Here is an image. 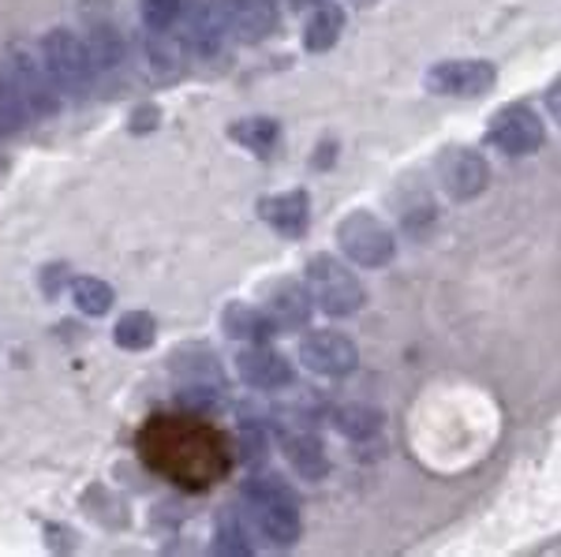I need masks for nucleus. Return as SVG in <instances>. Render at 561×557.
<instances>
[{"label":"nucleus","mask_w":561,"mask_h":557,"mask_svg":"<svg viewBox=\"0 0 561 557\" xmlns=\"http://www.w3.org/2000/svg\"><path fill=\"white\" fill-rule=\"evenodd\" d=\"M142 456L153 472H165L180 487H210L225 472V442L206 423L173 416L153 419L139 438Z\"/></svg>","instance_id":"nucleus-1"},{"label":"nucleus","mask_w":561,"mask_h":557,"mask_svg":"<svg viewBox=\"0 0 561 557\" xmlns=\"http://www.w3.org/2000/svg\"><path fill=\"white\" fill-rule=\"evenodd\" d=\"M243 501H248V517L255 532L274 546H293L300 538V501L274 475H259L243 487Z\"/></svg>","instance_id":"nucleus-2"},{"label":"nucleus","mask_w":561,"mask_h":557,"mask_svg":"<svg viewBox=\"0 0 561 557\" xmlns=\"http://www.w3.org/2000/svg\"><path fill=\"white\" fill-rule=\"evenodd\" d=\"M307 292H311V300L319 303L325 314H333V318H348V314H356L367 300L359 277L352 274L345 263H337L333 255H314L311 263H307Z\"/></svg>","instance_id":"nucleus-3"},{"label":"nucleus","mask_w":561,"mask_h":557,"mask_svg":"<svg viewBox=\"0 0 561 557\" xmlns=\"http://www.w3.org/2000/svg\"><path fill=\"white\" fill-rule=\"evenodd\" d=\"M38 57H42L45 71H49V79L60 90H68V94H83V90L90 86L94 65H90V57H87V45H83V38H76L71 31H65V26H57V31L45 34Z\"/></svg>","instance_id":"nucleus-4"},{"label":"nucleus","mask_w":561,"mask_h":557,"mask_svg":"<svg viewBox=\"0 0 561 557\" xmlns=\"http://www.w3.org/2000/svg\"><path fill=\"white\" fill-rule=\"evenodd\" d=\"M337 244L352 263L367 266V269L393 263V255H397L393 232H389L375 213H364V210L348 213V218L337 224Z\"/></svg>","instance_id":"nucleus-5"},{"label":"nucleus","mask_w":561,"mask_h":557,"mask_svg":"<svg viewBox=\"0 0 561 557\" xmlns=\"http://www.w3.org/2000/svg\"><path fill=\"white\" fill-rule=\"evenodd\" d=\"M542 139H547V124H542L539 113L528 109V105H505V109H497L491 116V124H486V142L510 158L536 154L542 147Z\"/></svg>","instance_id":"nucleus-6"},{"label":"nucleus","mask_w":561,"mask_h":557,"mask_svg":"<svg viewBox=\"0 0 561 557\" xmlns=\"http://www.w3.org/2000/svg\"><path fill=\"white\" fill-rule=\"evenodd\" d=\"M497 83L491 60H442L423 76V86L442 97H483Z\"/></svg>","instance_id":"nucleus-7"},{"label":"nucleus","mask_w":561,"mask_h":557,"mask_svg":"<svg viewBox=\"0 0 561 557\" xmlns=\"http://www.w3.org/2000/svg\"><path fill=\"white\" fill-rule=\"evenodd\" d=\"M180 26H184V45L198 57H217L229 38V15L217 0H184Z\"/></svg>","instance_id":"nucleus-8"},{"label":"nucleus","mask_w":561,"mask_h":557,"mask_svg":"<svg viewBox=\"0 0 561 557\" xmlns=\"http://www.w3.org/2000/svg\"><path fill=\"white\" fill-rule=\"evenodd\" d=\"M438 179L449 199L468 202L486 192V184H491V165H486L483 154H476V150L454 147L438 158Z\"/></svg>","instance_id":"nucleus-9"},{"label":"nucleus","mask_w":561,"mask_h":557,"mask_svg":"<svg viewBox=\"0 0 561 557\" xmlns=\"http://www.w3.org/2000/svg\"><path fill=\"white\" fill-rule=\"evenodd\" d=\"M300 359L307 371L322 374V379H345L356 371L359 352L352 345V337L333 334V329H319V334H307L300 340Z\"/></svg>","instance_id":"nucleus-10"},{"label":"nucleus","mask_w":561,"mask_h":557,"mask_svg":"<svg viewBox=\"0 0 561 557\" xmlns=\"http://www.w3.org/2000/svg\"><path fill=\"white\" fill-rule=\"evenodd\" d=\"M237 371L251 390H285V385H293L296 379L293 363L280 352H274V348L262 345V340L259 345H248L237 356Z\"/></svg>","instance_id":"nucleus-11"},{"label":"nucleus","mask_w":561,"mask_h":557,"mask_svg":"<svg viewBox=\"0 0 561 557\" xmlns=\"http://www.w3.org/2000/svg\"><path fill=\"white\" fill-rule=\"evenodd\" d=\"M12 76H15V83H20L26 113H42V116L57 113V83L49 79L42 57H31L26 49H15Z\"/></svg>","instance_id":"nucleus-12"},{"label":"nucleus","mask_w":561,"mask_h":557,"mask_svg":"<svg viewBox=\"0 0 561 557\" xmlns=\"http://www.w3.org/2000/svg\"><path fill=\"white\" fill-rule=\"evenodd\" d=\"M311 292L296 281H274L262 295V311L274 322V329H304L311 322Z\"/></svg>","instance_id":"nucleus-13"},{"label":"nucleus","mask_w":561,"mask_h":557,"mask_svg":"<svg viewBox=\"0 0 561 557\" xmlns=\"http://www.w3.org/2000/svg\"><path fill=\"white\" fill-rule=\"evenodd\" d=\"M229 31L240 42H266L277 31V0H225Z\"/></svg>","instance_id":"nucleus-14"},{"label":"nucleus","mask_w":561,"mask_h":557,"mask_svg":"<svg viewBox=\"0 0 561 557\" xmlns=\"http://www.w3.org/2000/svg\"><path fill=\"white\" fill-rule=\"evenodd\" d=\"M259 210L270 229L288 240H300L307 232V224H311V199H307V192L270 195V199H262Z\"/></svg>","instance_id":"nucleus-15"},{"label":"nucleus","mask_w":561,"mask_h":557,"mask_svg":"<svg viewBox=\"0 0 561 557\" xmlns=\"http://www.w3.org/2000/svg\"><path fill=\"white\" fill-rule=\"evenodd\" d=\"M280 445H285V461L293 464V472L300 475V479L319 483V479L330 475V456H325V445L311 434V430H288Z\"/></svg>","instance_id":"nucleus-16"},{"label":"nucleus","mask_w":561,"mask_h":557,"mask_svg":"<svg viewBox=\"0 0 561 557\" xmlns=\"http://www.w3.org/2000/svg\"><path fill=\"white\" fill-rule=\"evenodd\" d=\"M221 326L229 337L248 340V345H259V340H266L270 334H277L274 322L266 318V311L251 307V303H232V307H225Z\"/></svg>","instance_id":"nucleus-17"},{"label":"nucleus","mask_w":561,"mask_h":557,"mask_svg":"<svg viewBox=\"0 0 561 557\" xmlns=\"http://www.w3.org/2000/svg\"><path fill=\"white\" fill-rule=\"evenodd\" d=\"M341 31H345V12L337 4H314L311 20L304 26V45L311 53H325L341 42Z\"/></svg>","instance_id":"nucleus-18"},{"label":"nucleus","mask_w":561,"mask_h":557,"mask_svg":"<svg viewBox=\"0 0 561 557\" xmlns=\"http://www.w3.org/2000/svg\"><path fill=\"white\" fill-rule=\"evenodd\" d=\"M83 45H87V57H90V65H94V71H113L124 60V38L108 23L90 26V38Z\"/></svg>","instance_id":"nucleus-19"},{"label":"nucleus","mask_w":561,"mask_h":557,"mask_svg":"<svg viewBox=\"0 0 561 557\" xmlns=\"http://www.w3.org/2000/svg\"><path fill=\"white\" fill-rule=\"evenodd\" d=\"M333 427H337L348 442H367V438H375L378 430H382V411L367 408V404H345V408H337V416H333Z\"/></svg>","instance_id":"nucleus-20"},{"label":"nucleus","mask_w":561,"mask_h":557,"mask_svg":"<svg viewBox=\"0 0 561 557\" xmlns=\"http://www.w3.org/2000/svg\"><path fill=\"white\" fill-rule=\"evenodd\" d=\"M229 135L240 142L243 150H251V154H270L280 139V124L270 120V116H251V120L232 124Z\"/></svg>","instance_id":"nucleus-21"},{"label":"nucleus","mask_w":561,"mask_h":557,"mask_svg":"<svg viewBox=\"0 0 561 557\" xmlns=\"http://www.w3.org/2000/svg\"><path fill=\"white\" fill-rule=\"evenodd\" d=\"M113 337H116V345H121L124 352H142V348L153 345L158 326H153V318L147 311H131V314H124V318L116 322Z\"/></svg>","instance_id":"nucleus-22"},{"label":"nucleus","mask_w":561,"mask_h":557,"mask_svg":"<svg viewBox=\"0 0 561 557\" xmlns=\"http://www.w3.org/2000/svg\"><path fill=\"white\" fill-rule=\"evenodd\" d=\"M68 289L83 314H105L113 307V289H108L102 277H76V281H68Z\"/></svg>","instance_id":"nucleus-23"},{"label":"nucleus","mask_w":561,"mask_h":557,"mask_svg":"<svg viewBox=\"0 0 561 557\" xmlns=\"http://www.w3.org/2000/svg\"><path fill=\"white\" fill-rule=\"evenodd\" d=\"M214 550L217 554H232V557H248L255 546H251V532L248 524L237 513H225L217 520V535H214Z\"/></svg>","instance_id":"nucleus-24"},{"label":"nucleus","mask_w":561,"mask_h":557,"mask_svg":"<svg viewBox=\"0 0 561 557\" xmlns=\"http://www.w3.org/2000/svg\"><path fill=\"white\" fill-rule=\"evenodd\" d=\"M23 116H26V105L20 94V83H15L12 71H0V135L20 131Z\"/></svg>","instance_id":"nucleus-25"},{"label":"nucleus","mask_w":561,"mask_h":557,"mask_svg":"<svg viewBox=\"0 0 561 557\" xmlns=\"http://www.w3.org/2000/svg\"><path fill=\"white\" fill-rule=\"evenodd\" d=\"M147 60L158 76H169V71L180 68V45L169 38L165 31H153L150 42H147Z\"/></svg>","instance_id":"nucleus-26"},{"label":"nucleus","mask_w":561,"mask_h":557,"mask_svg":"<svg viewBox=\"0 0 561 557\" xmlns=\"http://www.w3.org/2000/svg\"><path fill=\"white\" fill-rule=\"evenodd\" d=\"M180 8L184 0H142V23L150 31H169L180 20Z\"/></svg>","instance_id":"nucleus-27"},{"label":"nucleus","mask_w":561,"mask_h":557,"mask_svg":"<svg viewBox=\"0 0 561 557\" xmlns=\"http://www.w3.org/2000/svg\"><path fill=\"white\" fill-rule=\"evenodd\" d=\"M547 109H550V116H554V120H561V76L547 90Z\"/></svg>","instance_id":"nucleus-28"},{"label":"nucleus","mask_w":561,"mask_h":557,"mask_svg":"<svg viewBox=\"0 0 561 557\" xmlns=\"http://www.w3.org/2000/svg\"><path fill=\"white\" fill-rule=\"evenodd\" d=\"M288 4H296V8H304V4H311V0H288Z\"/></svg>","instance_id":"nucleus-29"}]
</instances>
